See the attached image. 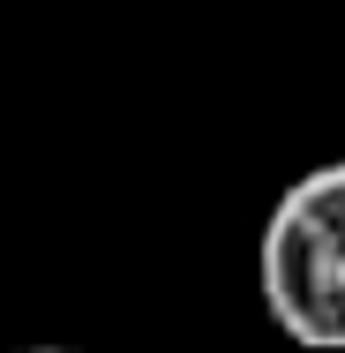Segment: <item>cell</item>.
I'll use <instances>...</instances> for the list:
<instances>
[{
	"instance_id": "2",
	"label": "cell",
	"mask_w": 345,
	"mask_h": 353,
	"mask_svg": "<svg viewBox=\"0 0 345 353\" xmlns=\"http://www.w3.org/2000/svg\"><path fill=\"white\" fill-rule=\"evenodd\" d=\"M30 353H75V346H30Z\"/></svg>"
},
{
	"instance_id": "1",
	"label": "cell",
	"mask_w": 345,
	"mask_h": 353,
	"mask_svg": "<svg viewBox=\"0 0 345 353\" xmlns=\"http://www.w3.org/2000/svg\"><path fill=\"white\" fill-rule=\"evenodd\" d=\"M255 285L271 323L308 353H345V158L300 173L263 218Z\"/></svg>"
}]
</instances>
